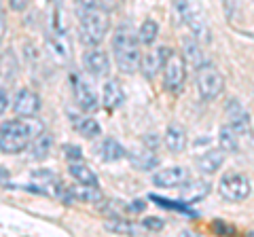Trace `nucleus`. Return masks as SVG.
Here are the masks:
<instances>
[{"mask_svg":"<svg viewBox=\"0 0 254 237\" xmlns=\"http://www.w3.org/2000/svg\"><path fill=\"white\" fill-rule=\"evenodd\" d=\"M113 55L115 64L123 74H136L142 64V49L138 34L129 23H121L113 34Z\"/></svg>","mask_w":254,"mask_h":237,"instance_id":"f257e3e1","label":"nucleus"},{"mask_svg":"<svg viewBox=\"0 0 254 237\" xmlns=\"http://www.w3.org/2000/svg\"><path fill=\"white\" fill-rule=\"evenodd\" d=\"M110 30V17L98 4L78 9V38L85 47H100Z\"/></svg>","mask_w":254,"mask_h":237,"instance_id":"f03ea898","label":"nucleus"},{"mask_svg":"<svg viewBox=\"0 0 254 237\" xmlns=\"http://www.w3.org/2000/svg\"><path fill=\"white\" fill-rule=\"evenodd\" d=\"M32 140V129L26 121L11 118L0 125V151L6 155H17L26 151Z\"/></svg>","mask_w":254,"mask_h":237,"instance_id":"7ed1b4c3","label":"nucleus"},{"mask_svg":"<svg viewBox=\"0 0 254 237\" xmlns=\"http://www.w3.org/2000/svg\"><path fill=\"white\" fill-rule=\"evenodd\" d=\"M174 11H176V15H178V21L187 23L189 30L193 32V36L197 38V41L208 43L212 38L210 28H208V23H205L203 15L195 9L190 0H174Z\"/></svg>","mask_w":254,"mask_h":237,"instance_id":"20e7f679","label":"nucleus"},{"mask_svg":"<svg viewBox=\"0 0 254 237\" xmlns=\"http://www.w3.org/2000/svg\"><path fill=\"white\" fill-rule=\"evenodd\" d=\"M222 89H225V76L218 72V68L210 64V61H203V64L197 68V91H199V98L203 102L216 100Z\"/></svg>","mask_w":254,"mask_h":237,"instance_id":"39448f33","label":"nucleus"},{"mask_svg":"<svg viewBox=\"0 0 254 237\" xmlns=\"http://www.w3.org/2000/svg\"><path fill=\"white\" fill-rule=\"evenodd\" d=\"M252 193V184L244 174H227L218 182V195L225 201H246Z\"/></svg>","mask_w":254,"mask_h":237,"instance_id":"423d86ee","label":"nucleus"},{"mask_svg":"<svg viewBox=\"0 0 254 237\" xmlns=\"http://www.w3.org/2000/svg\"><path fill=\"white\" fill-rule=\"evenodd\" d=\"M185 81H187V61L180 58V55L172 53L168 61H165L163 66V85L165 89L174 96H178V93L185 89Z\"/></svg>","mask_w":254,"mask_h":237,"instance_id":"0eeeda50","label":"nucleus"},{"mask_svg":"<svg viewBox=\"0 0 254 237\" xmlns=\"http://www.w3.org/2000/svg\"><path fill=\"white\" fill-rule=\"evenodd\" d=\"M225 113L229 118V127H231L237 136H248L250 133V115L248 110L242 106V102L237 98H229L225 102Z\"/></svg>","mask_w":254,"mask_h":237,"instance_id":"6e6552de","label":"nucleus"},{"mask_svg":"<svg viewBox=\"0 0 254 237\" xmlns=\"http://www.w3.org/2000/svg\"><path fill=\"white\" fill-rule=\"evenodd\" d=\"M170 55H172L170 47H155V49H150L144 58H142V64H140L142 74H144L148 81L150 78H155L163 70V66H165V61H168Z\"/></svg>","mask_w":254,"mask_h":237,"instance_id":"1a4fd4ad","label":"nucleus"},{"mask_svg":"<svg viewBox=\"0 0 254 237\" xmlns=\"http://www.w3.org/2000/svg\"><path fill=\"white\" fill-rule=\"evenodd\" d=\"M83 68L85 72H89L91 76H104L110 70V59L108 53L98 49V47H89L83 55Z\"/></svg>","mask_w":254,"mask_h":237,"instance_id":"9d476101","label":"nucleus"},{"mask_svg":"<svg viewBox=\"0 0 254 237\" xmlns=\"http://www.w3.org/2000/svg\"><path fill=\"white\" fill-rule=\"evenodd\" d=\"M72 91H74L76 106L81 110H85V113H95V110H98V98H95V91L78 74H72Z\"/></svg>","mask_w":254,"mask_h":237,"instance_id":"9b49d317","label":"nucleus"},{"mask_svg":"<svg viewBox=\"0 0 254 237\" xmlns=\"http://www.w3.org/2000/svg\"><path fill=\"white\" fill-rule=\"evenodd\" d=\"M13 110L17 117H26V118L34 117L41 110V98L32 89H19L13 100Z\"/></svg>","mask_w":254,"mask_h":237,"instance_id":"f8f14e48","label":"nucleus"},{"mask_svg":"<svg viewBox=\"0 0 254 237\" xmlns=\"http://www.w3.org/2000/svg\"><path fill=\"white\" fill-rule=\"evenodd\" d=\"M185 178H187V170L182 165H172V168H165L155 174L153 184L159 188H176L185 182Z\"/></svg>","mask_w":254,"mask_h":237,"instance_id":"ddd939ff","label":"nucleus"},{"mask_svg":"<svg viewBox=\"0 0 254 237\" xmlns=\"http://www.w3.org/2000/svg\"><path fill=\"white\" fill-rule=\"evenodd\" d=\"M210 193V182L205 178H195V180H187L180 184V195L187 203H193V201H199L203 199L205 195Z\"/></svg>","mask_w":254,"mask_h":237,"instance_id":"4468645a","label":"nucleus"},{"mask_svg":"<svg viewBox=\"0 0 254 237\" xmlns=\"http://www.w3.org/2000/svg\"><path fill=\"white\" fill-rule=\"evenodd\" d=\"M225 157L227 153L222 148H210V151H205L203 155L197 157L195 165L199 168L201 174H216L222 168V163H225Z\"/></svg>","mask_w":254,"mask_h":237,"instance_id":"2eb2a0df","label":"nucleus"},{"mask_svg":"<svg viewBox=\"0 0 254 237\" xmlns=\"http://www.w3.org/2000/svg\"><path fill=\"white\" fill-rule=\"evenodd\" d=\"M163 142H165V148H168L172 155L185 153V148H187V131H185V127L178 125V123L168 125L165 136H163Z\"/></svg>","mask_w":254,"mask_h":237,"instance_id":"dca6fc26","label":"nucleus"},{"mask_svg":"<svg viewBox=\"0 0 254 237\" xmlns=\"http://www.w3.org/2000/svg\"><path fill=\"white\" fill-rule=\"evenodd\" d=\"M70 123H72V127L76 129V133H81L83 138H98L102 133V127L100 123L95 121L93 117H87V115H72L70 117Z\"/></svg>","mask_w":254,"mask_h":237,"instance_id":"f3484780","label":"nucleus"},{"mask_svg":"<svg viewBox=\"0 0 254 237\" xmlns=\"http://www.w3.org/2000/svg\"><path fill=\"white\" fill-rule=\"evenodd\" d=\"M182 59L187 61L189 66H193L195 70L203 64V51L199 47V41H197L195 36H187L182 38Z\"/></svg>","mask_w":254,"mask_h":237,"instance_id":"a211bd4d","label":"nucleus"},{"mask_svg":"<svg viewBox=\"0 0 254 237\" xmlns=\"http://www.w3.org/2000/svg\"><path fill=\"white\" fill-rule=\"evenodd\" d=\"M102 100H104V106L108 110H115L119 108L125 102V93H123V87L119 81L110 78V81L104 83V89H102Z\"/></svg>","mask_w":254,"mask_h":237,"instance_id":"6ab92c4d","label":"nucleus"},{"mask_svg":"<svg viewBox=\"0 0 254 237\" xmlns=\"http://www.w3.org/2000/svg\"><path fill=\"white\" fill-rule=\"evenodd\" d=\"M68 172H70V176H72L78 184L98 186V176H95V172L89 168V165L83 163V159H78V161H70Z\"/></svg>","mask_w":254,"mask_h":237,"instance_id":"aec40b11","label":"nucleus"},{"mask_svg":"<svg viewBox=\"0 0 254 237\" xmlns=\"http://www.w3.org/2000/svg\"><path fill=\"white\" fill-rule=\"evenodd\" d=\"M129 161L140 172H150L159 165V157L150 151V148H133L129 153Z\"/></svg>","mask_w":254,"mask_h":237,"instance_id":"412c9836","label":"nucleus"},{"mask_svg":"<svg viewBox=\"0 0 254 237\" xmlns=\"http://www.w3.org/2000/svg\"><path fill=\"white\" fill-rule=\"evenodd\" d=\"M51 146H53V138L49 136V133H45V131L38 133V136L34 140H30V144H28V148H30V153H32L34 159H47L49 153H51Z\"/></svg>","mask_w":254,"mask_h":237,"instance_id":"4be33fe9","label":"nucleus"},{"mask_svg":"<svg viewBox=\"0 0 254 237\" xmlns=\"http://www.w3.org/2000/svg\"><path fill=\"white\" fill-rule=\"evenodd\" d=\"M98 153H100V157H102L104 161H119V159H123V157L127 155L125 148L119 144L115 138H106V140L100 144Z\"/></svg>","mask_w":254,"mask_h":237,"instance_id":"5701e85b","label":"nucleus"},{"mask_svg":"<svg viewBox=\"0 0 254 237\" xmlns=\"http://www.w3.org/2000/svg\"><path fill=\"white\" fill-rule=\"evenodd\" d=\"M218 144L225 153H237V133L229 127V125H222L218 131Z\"/></svg>","mask_w":254,"mask_h":237,"instance_id":"b1692460","label":"nucleus"},{"mask_svg":"<svg viewBox=\"0 0 254 237\" xmlns=\"http://www.w3.org/2000/svg\"><path fill=\"white\" fill-rule=\"evenodd\" d=\"M157 36H159V26H157V21L146 19V21L140 26V32H138L140 45H153V43L157 41Z\"/></svg>","mask_w":254,"mask_h":237,"instance_id":"393cba45","label":"nucleus"},{"mask_svg":"<svg viewBox=\"0 0 254 237\" xmlns=\"http://www.w3.org/2000/svg\"><path fill=\"white\" fill-rule=\"evenodd\" d=\"M74 199L76 197H81L83 201H89V203H100L102 201V193H100V188L98 186H87V184H81V188H74Z\"/></svg>","mask_w":254,"mask_h":237,"instance_id":"a878e982","label":"nucleus"},{"mask_svg":"<svg viewBox=\"0 0 254 237\" xmlns=\"http://www.w3.org/2000/svg\"><path fill=\"white\" fill-rule=\"evenodd\" d=\"M104 227L108 229L110 233H121V235H127V233H133V227L127 223V220H123V218H113V220H106L104 223Z\"/></svg>","mask_w":254,"mask_h":237,"instance_id":"bb28decb","label":"nucleus"},{"mask_svg":"<svg viewBox=\"0 0 254 237\" xmlns=\"http://www.w3.org/2000/svg\"><path fill=\"white\" fill-rule=\"evenodd\" d=\"M142 227H144V229H150V231H161V229L165 227V223H163L161 218L150 216V218H144V220H142Z\"/></svg>","mask_w":254,"mask_h":237,"instance_id":"cd10ccee","label":"nucleus"},{"mask_svg":"<svg viewBox=\"0 0 254 237\" xmlns=\"http://www.w3.org/2000/svg\"><path fill=\"white\" fill-rule=\"evenodd\" d=\"M64 155H66L70 161H78V159H83L81 148H78V146H72V144H66V146H64Z\"/></svg>","mask_w":254,"mask_h":237,"instance_id":"c85d7f7f","label":"nucleus"},{"mask_svg":"<svg viewBox=\"0 0 254 237\" xmlns=\"http://www.w3.org/2000/svg\"><path fill=\"white\" fill-rule=\"evenodd\" d=\"M4 32H6V15H4V9L0 6V41L4 38Z\"/></svg>","mask_w":254,"mask_h":237,"instance_id":"c756f323","label":"nucleus"},{"mask_svg":"<svg viewBox=\"0 0 254 237\" xmlns=\"http://www.w3.org/2000/svg\"><path fill=\"white\" fill-rule=\"evenodd\" d=\"M6 106H9V96H6L4 89H0V115H4Z\"/></svg>","mask_w":254,"mask_h":237,"instance_id":"7c9ffc66","label":"nucleus"},{"mask_svg":"<svg viewBox=\"0 0 254 237\" xmlns=\"http://www.w3.org/2000/svg\"><path fill=\"white\" fill-rule=\"evenodd\" d=\"M78 9H89V6H95L98 4V0H74Z\"/></svg>","mask_w":254,"mask_h":237,"instance_id":"2f4dec72","label":"nucleus"},{"mask_svg":"<svg viewBox=\"0 0 254 237\" xmlns=\"http://www.w3.org/2000/svg\"><path fill=\"white\" fill-rule=\"evenodd\" d=\"M28 2H30V0H11V6L15 11H23L28 6Z\"/></svg>","mask_w":254,"mask_h":237,"instance_id":"473e14b6","label":"nucleus"},{"mask_svg":"<svg viewBox=\"0 0 254 237\" xmlns=\"http://www.w3.org/2000/svg\"><path fill=\"white\" fill-rule=\"evenodd\" d=\"M4 178H6V172H4L2 168H0V180H4Z\"/></svg>","mask_w":254,"mask_h":237,"instance_id":"72a5a7b5","label":"nucleus"}]
</instances>
